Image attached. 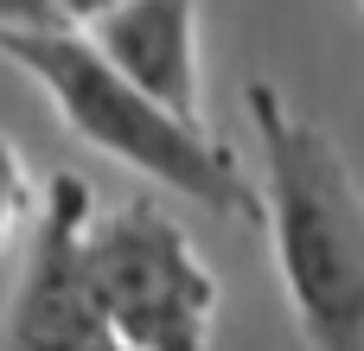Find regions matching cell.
<instances>
[{
    "label": "cell",
    "mask_w": 364,
    "mask_h": 351,
    "mask_svg": "<svg viewBox=\"0 0 364 351\" xmlns=\"http://www.w3.org/2000/svg\"><path fill=\"white\" fill-rule=\"evenodd\" d=\"M262 141V230L307 351H364V198L339 141L301 115L269 77L243 83Z\"/></svg>",
    "instance_id": "1"
},
{
    "label": "cell",
    "mask_w": 364,
    "mask_h": 351,
    "mask_svg": "<svg viewBox=\"0 0 364 351\" xmlns=\"http://www.w3.org/2000/svg\"><path fill=\"white\" fill-rule=\"evenodd\" d=\"M0 58L13 70H26L45 102L58 109V122L90 141L96 153L134 166L141 179L218 211V217H237L250 230H262V198H256V179L243 173L237 147L218 141L205 122H179L166 115L160 102H147L134 83H122L83 32L58 26V32H0Z\"/></svg>",
    "instance_id": "2"
},
{
    "label": "cell",
    "mask_w": 364,
    "mask_h": 351,
    "mask_svg": "<svg viewBox=\"0 0 364 351\" xmlns=\"http://www.w3.org/2000/svg\"><path fill=\"white\" fill-rule=\"evenodd\" d=\"M77 256L109 333L128 351H211L218 275L154 198L90 211Z\"/></svg>",
    "instance_id": "3"
},
{
    "label": "cell",
    "mask_w": 364,
    "mask_h": 351,
    "mask_svg": "<svg viewBox=\"0 0 364 351\" xmlns=\"http://www.w3.org/2000/svg\"><path fill=\"white\" fill-rule=\"evenodd\" d=\"M90 211H96V192L70 166L38 185V211L26 224V269L0 320V351H128L109 333L83 281L77 243H83Z\"/></svg>",
    "instance_id": "4"
},
{
    "label": "cell",
    "mask_w": 364,
    "mask_h": 351,
    "mask_svg": "<svg viewBox=\"0 0 364 351\" xmlns=\"http://www.w3.org/2000/svg\"><path fill=\"white\" fill-rule=\"evenodd\" d=\"M90 51L160 102L179 122H205V77H198V0H122L96 26H83Z\"/></svg>",
    "instance_id": "5"
},
{
    "label": "cell",
    "mask_w": 364,
    "mask_h": 351,
    "mask_svg": "<svg viewBox=\"0 0 364 351\" xmlns=\"http://www.w3.org/2000/svg\"><path fill=\"white\" fill-rule=\"evenodd\" d=\"M32 211H38V192H32V173H26V160H19V147L13 141H0V256L26 237V224H32Z\"/></svg>",
    "instance_id": "6"
},
{
    "label": "cell",
    "mask_w": 364,
    "mask_h": 351,
    "mask_svg": "<svg viewBox=\"0 0 364 351\" xmlns=\"http://www.w3.org/2000/svg\"><path fill=\"white\" fill-rule=\"evenodd\" d=\"M58 6L51 0H0V32H58Z\"/></svg>",
    "instance_id": "7"
},
{
    "label": "cell",
    "mask_w": 364,
    "mask_h": 351,
    "mask_svg": "<svg viewBox=\"0 0 364 351\" xmlns=\"http://www.w3.org/2000/svg\"><path fill=\"white\" fill-rule=\"evenodd\" d=\"M51 6H58V19H64L70 32H83V26H96L102 13H115L122 0H51Z\"/></svg>",
    "instance_id": "8"
}]
</instances>
